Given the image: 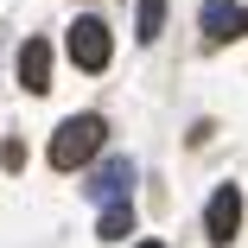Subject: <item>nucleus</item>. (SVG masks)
I'll return each instance as SVG.
<instances>
[{
    "mask_svg": "<svg viewBox=\"0 0 248 248\" xmlns=\"http://www.w3.org/2000/svg\"><path fill=\"white\" fill-rule=\"evenodd\" d=\"M102 134H108V121H102V115H70V121L51 134L45 159H51L58 172H77V166H89L95 153H102Z\"/></svg>",
    "mask_w": 248,
    "mask_h": 248,
    "instance_id": "f257e3e1",
    "label": "nucleus"
},
{
    "mask_svg": "<svg viewBox=\"0 0 248 248\" xmlns=\"http://www.w3.org/2000/svg\"><path fill=\"white\" fill-rule=\"evenodd\" d=\"M70 58H77L83 70H108V58H115V38H108V26L95 19V13H83V19L70 26Z\"/></svg>",
    "mask_w": 248,
    "mask_h": 248,
    "instance_id": "f03ea898",
    "label": "nucleus"
},
{
    "mask_svg": "<svg viewBox=\"0 0 248 248\" xmlns=\"http://www.w3.org/2000/svg\"><path fill=\"white\" fill-rule=\"evenodd\" d=\"M235 229H242V191H235V185H217L210 204H204V235H210L217 248H229Z\"/></svg>",
    "mask_w": 248,
    "mask_h": 248,
    "instance_id": "7ed1b4c3",
    "label": "nucleus"
},
{
    "mask_svg": "<svg viewBox=\"0 0 248 248\" xmlns=\"http://www.w3.org/2000/svg\"><path fill=\"white\" fill-rule=\"evenodd\" d=\"M19 83H26V95H45V89H51V38H26Z\"/></svg>",
    "mask_w": 248,
    "mask_h": 248,
    "instance_id": "20e7f679",
    "label": "nucleus"
},
{
    "mask_svg": "<svg viewBox=\"0 0 248 248\" xmlns=\"http://www.w3.org/2000/svg\"><path fill=\"white\" fill-rule=\"evenodd\" d=\"M197 26H204V38H210V45H223V38H242V7H235V0H204Z\"/></svg>",
    "mask_w": 248,
    "mask_h": 248,
    "instance_id": "39448f33",
    "label": "nucleus"
},
{
    "mask_svg": "<svg viewBox=\"0 0 248 248\" xmlns=\"http://www.w3.org/2000/svg\"><path fill=\"white\" fill-rule=\"evenodd\" d=\"M89 191H95V204H102V210H108V204H121V197L134 191V166H127V159H108L102 172H95V185H89Z\"/></svg>",
    "mask_w": 248,
    "mask_h": 248,
    "instance_id": "423d86ee",
    "label": "nucleus"
},
{
    "mask_svg": "<svg viewBox=\"0 0 248 248\" xmlns=\"http://www.w3.org/2000/svg\"><path fill=\"white\" fill-rule=\"evenodd\" d=\"M127 229H134V210H127V204H108L102 223H95V235H102V242H127Z\"/></svg>",
    "mask_w": 248,
    "mask_h": 248,
    "instance_id": "0eeeda50",
    "label": "nucleus"
},
{
    "mask_svg": "<svg viewBox=\"0 0 248 248\" xmlns=\"http://www.w3.org/2000/svg\"><path fill=\"white\" fill-rule=\"evenodd\" d=\"M134 32H140V45H153L166 32V0H140V26Z\"/></svg>",
    "mask_w": 248,
    "mask_h": 248,
    "instance_id": "6e6552de",
    "label": "nucleus"
},
{
    "mask_svg": "<svg viewBox=\"0 0 248 248\" xmlns=\"http://www.w3.org/2000/svg\"><path fill=\"white\" fill-rule=\"evenodd\" d=\"M134 248H159V242H134Z\"/></svg>",
    "mask_w": 248,
    "mask_h": 248,
    "instance_id": "1a4fd4ad",
    "label": "nucleus"
}]
</instances>
